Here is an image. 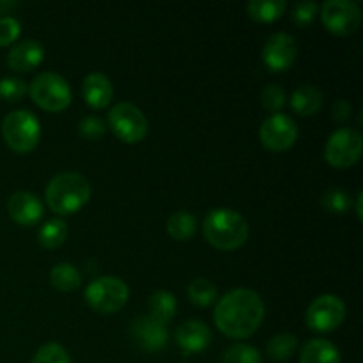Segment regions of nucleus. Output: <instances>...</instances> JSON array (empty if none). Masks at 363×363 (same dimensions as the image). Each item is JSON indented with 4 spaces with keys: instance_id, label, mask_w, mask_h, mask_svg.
Returning a JSON list of instances; mask_svg holds the SVG:
<instances>
[{
    "instance_id": "1",
    "label": "nucleus",
    "mask_w": 363,
    "mask_h": 363,
    "mask_svg": "<svg viewBox=\"0 0 363 363\" xmlns=\"http://www.w3.org/2000/svg\"><path fill=\"white\" fill-rule=\"evenodd\" d=\"M264 312V303L255 291L234 289L216 303L213 319L223 335L243 340L257 332Z\"/></svg>"
},
{
    "instance_id": "2",
    "label": "nucleus",
    "mask_w": 363,
    "mask_h": 363,
    "mask_svg": "<svg viewBox=\"0 0 363 363\" xmlns=\"http://www.w3.org/2000/svg\"><path fill=\"white\" fill-rule=\"evenodd\" d=\"M202 233L208 243L218 250H236L248 240V223L234 209L216 208L208 213L202 223Z\"/></svg>"
},
{
    "instance_id": "3",
    "label": "nucleus",
    "mask_w": 363,
    "mask_h": 363,
    "mask_svg": "<svg viewBox=\"0 0 363 363\" xmlns=\"http://www.w3.org/2000/svg\"><path fill=\"white\" fill-rule=\"evenodd\" d=\"M45 199L48 208L57 215H74L91 199V184L78 172L59 174L46 186Z\"/></svg>"
},
{
    "instance_id": "4",
    "label": "nucleus",
    "mask_w": 363,
    "mask_h": 363,
    "mask_svg": "<svg viewBox=\"0 0 363 363\" xmlns=\"http://www.w3.org/2000/svg\"><path fill=\"white\" fill-rule=\"evenodd\" d=\"M2 137L7 147L18 155H27L39 144L41 124L30 110H14L4 119Z\"/></svg>"
},
{
    "instance_id": "5",
    "label": "nucleus",
    "mask_w": 363,
    "mask_h": 363,
    "mask_svg": "<svg viewBox=\"0 0 363 363\" xmlns=\"http://www.w3.org/2000/svg\"><path fill=\"white\" fill-rule=\"evenodd\" d=\"M27 91L32 101L46 112H62L71 105V99H73V92L66 78L52 71L38 74L30 82Z\"/></svg>"
},
{
    "instance_id": "6",
    "label": "nucleus",
    "mask_w": 363,
    "mask_h": 363,
    "mask_svg": "<svg viewBox=\"0 0 363 363\" xmlns=\"http://www.w3.org/2000/svg\"><path fill=\"white\" fill-rule=\"evenodd\" d=\"M130 289L117 277H99L85 289V300L92 311L99 314H116L126 305Z\"/></svg>"
},
{
    "instance_id": "7",
    "label": "nucleus",
    "mask_w": 363,
    "mask_h": 363,
    "mask_svg": "<svg viewBox=\"0 0 363 363\" xmlns=\"http://www.w3.org/2000/svg\"><path fill=\"white\" fill-rule=\"evenodd\" d=\"M108 126L124 144H138L145 138L149 124L145 116L133 103H117L108 112Z\"/></svg>"
},
{
    "instance_id": "8",
    "label": "nucleus",
    "mask_w": 363,
    "mask_h": 363,
    "mask_svg": "<svg viewBox=\"0 0 363 363\" xmlns=\"http://www.w3.org/2000/svg\"><path fill=\"white\" fill-rule=\"evenodd\" d=\"M363 138L353 128H340L333 131L325 145V158L335 169H350L360 160Z\"/></svg>"
},
{
    "instance_id": "9",
    "label": "nucleus",
    "mask_w": 363,
    "mask_h": 363,
    "mask_svg": "<svg viewBox=\"0 0 363 363\" xmlns=\"http://www.w3.org/2000/svg\"><path fill=\"white\" fill-rule=\"evenodd\" d=\"M346 318V305L335 294H323L318 296L307 308L308 328L319 333H328L339 328Z\"/></svg>"
},
{
    "instance_id": "10",
    "label": "nucleus",
    "mask_w": 363,
    "mask_h": 363,
    "mask_svg": "<svg viewBox=\"0 0 363 363\" xmlns=\"http://www.w3.org/2000/svg\"><path fill=\"white\" fill-rule=\"evenodd\" d=\"M323 25L335 35H350L360 28L362 11L353 0H328L321 7Z\"/></svg>"
},
{
    "instance_id": "11",
    "label": "nucleus",
    "mask_w": 363,
    "mask_h": 363,
    "mask_svg": "<svg viewBox=\"0 0 363 363\" xmlns=\"http://www.w3.org/2000/svg\"><path fill=\"white\" fill-rule=\"evenodd\" d=\"M259 138L269 151H287L296 144L298 126L286 113H273L261 124Z\"/></svg>"
},
{
    "instance_id": "12",
    "label": "nucleus",
    "mask_w": 363,
    "mask_h": 363,
    "mask_svg": "<svg viewBox=\"0 0 363 363\" xmlns=\"http://www.w3.org/2000/svg\"><path fill=\"white\" fill-rule=\"evenodd\" d=\"M296 41L293 35L284 34V32L269 35L262 48V60L273 73H282L289 69L296 60Z\"/></svg>"
},
{
    "instance_id": "13",
    "label": "nucleus",
    "mask_w": 363,
    "mask_h": 363,
    "mask_svg": "<svg viewBox=\"0 0 363 363\" xmlns=\"http://www.w3.org/2000/svg\"><path fill=\"white\" fill-rule=\"evenodd\" d=\"M131 333L138 346L147 353H158L167 346V340H169V332H167L165 325L152 319L151 315H144V318L133 321Z\"/></svg>"
},
{
    "instance_id": "14",
    "label": "nucleus",
    "mask_w": 363,
    "mask_h": 363,
    "mask_svg": "<svg viewBox=\"0 0 363 363\" xmlns=\"http://www.w3.org/2000/svg\"><path fill=\"white\" fill-rule=\"evenodd\" d=\"M7 213L21 227H32L43 218V202L28 191H16L7 202Z\"/></svg>"
},
{
    "instance_id": "15",
    "label": "nucleus",
    "mask_w": 363,
    "mask_h": 363,
    "mask_svg": "<svg viewBox=\"0 0 363 363\" xmlns=\"http://www.w3.org/2000/svg\"><path fill=\"white\" fill-rule=\"evenodd\" d=\"M176 342L184 353H201L211 344V330L199 319L183 323L176 332Z\"/></svg>"
},
{
    "instance_id": "16",
    "label": "nucleus",
    "mask_w": 363,
    "mask_h": 363,
    "mask_svg": "<svg viewBox=\"0 0 363 363\" xmlns=\"http://www.w3.org/2000/svg\"><path fill=\"white\" fill-rule=\"evenodd\" d=\"M43 57H45V48L41 46V43L34 41V39H25L11 48L9 55H7V64L13 71L28 73L43 62Z\"/></svg>"
},
{
    "instance_id": "17",
    "label": "nucleus",
    "mask_w": 363,
    "mask_h": 363,
    "mask_svg": "<svg viewBox=\"0 0 363 363\" xmlns=\"http://www.w3.org/2000/svg\"><path fill=\"white\" fill-rule=\"evenodd\" d=\"M82 94H84L85 103L92 106V108H106L113 96L112 82L103 73H96V71L94 73H89L84 78V84H82Z\"/></svg>"
},
{
    "instance_id": "18",
    "label": "nucleus",
    "mask_w": 363,
    "mask_h": 363,
    "mask_svg": "<svg viewBox=\"0 0 363 363\" xmlns=\"http://www.w3.org/2000/svg\"><path fill=\"white\" fill-rule=\"evenodd\" d=\"M323 92L315 85L303 84L296 87L291 96V106L298 116H314L323 105Z\"/></svg>"
},
{
    "instance_id": "19",
    "label": "nucleus",
    "mask_w": 363,
    "mask_h": 363,
    "mask_svg": "<svg viewBox=\"0 0 363 363\" xmlns=\"http://www.w3.org/2000/svg\"><path fill=\"white\" fill-rule=\"evenodd\" d=\"M300 363H342L335 344L326 339H312L301 347Z\"/></svg>"
},
{
    "instance_id": "20",
    "label": "nucleus",
    "mask_w": 363,
    "mask_h": 363,
    "mask_svg": "<svg viewBox=\"0 0 363 363\" xmlns=\"http://www.w3.org/2000/svg\"><path fill=\"white\" fill-rule=\"evenodd\" d=\"M286 9V0H254V2L247 4L248 16L261 23H272V21L279 20Z\"/></svg>"
},
{
    "instance_id": "21",
    "label": "nucleus",
    "mask_w": 363,
    "mask_h": 363,
    "mask_svg": "<svg viewBox=\"0 0 363 363\" xmlns=\"http://www.w3.org/2000/svg\"><path fill=\"white\" fill-rule=\"evenodd\" d=\"M177 301L176 296L169 291H156L151 298H149V311H151V318L156 319L162 325H167L176 315Z\"/></svg>"
},
{
    "instance_id": "22",
    "label": "nucleus",
    "mask_w": 363,
    "mask_h": 363,
    "mask_svg": "<svg viewBox=\"0 0 363 363\" xmlns=\"http://www.w3.org/2000/svg\"><path fill=\"white\" fill-rule=\"evenodd\" d=\"M197 230V218L188 211H176L167 220V233L176 241H188Z\"/></svg>"
},
{
    "instance_id": "23",
    "label": "nucleus",
    "mask_w": 363,
    "mask_h": 363,
    "mask_svg": "<svg viewBox=\"0 0 363 363\" xmlns=\"http://www.w3.org/2000/svg\"><path fill=\"white\" fill-rule=\"evenodd\" d=\"M50 284H52L55 289L69 293V291H74L80 287L82 275L73 264L60 262V264L53 266L52 272H50Z\"/></svg>"
},
{
    "instance_id": "24",
    "label": "nucleus",
    "mask_w": 363,
    "mask_h": 363,
    "mask_svg": "<svg viewBox=\"0 0 363 363\" xmlns=\"http://www.w3.org/2000/svg\"><path fill=\"white\" fill-rule=\"evenodd\" d=\"M298 350V339L291 333H279L272 337L266 347V353L273 362H287Z\"/></svg>"
},
{
    "instance_id": "25",
    "label": "nucleus",
    "mask_w": 363,
    "mask_h": 363,
    "mask_svg": "<svg viewBox=\"0 0 363 363\" xmlns=\"http://www.w3.org/2000/svg\"><path fill=\"white\" fill-rule=\"evenodd\" d=\"M66 238H67V225L60 218H53V220H48V222L41 227L38 240L43 247L52 250V248H59L60 245H64Z\"/></svg>"
},
{
    "instance_id": "26",
    "label": "nucleus",
    "mask_w": 363,
    "mask_h": 363,
    "mask_svg": "<svg viewBox=\"0 0 363 363\" xmlns=\"http://www.w3.org/2000/svg\"><path fill=\"white\" fill-rule=\"evenodd\" d=\"M188 298L197 307H209L218 298V291L209 280L197 279L188 286Z\"/></svg>"
},
{
    "instance_id": "27",
    "label": "nucleus",
    "mask_w": 363,
    "mask_h": 363,
    "mask_svg": "<svg viewBox=\"0 0 363 363\" xmlns=\"http://www.w3.org/2000/svg\"><path fill=\"white\" fill-rule=\"evenodd\" d=\"M321 204L332 215H344V213H347L351 209V197L346 190L332 188V190H328L323 195Z\"/></svg>"
},
{
    "instance_id": "28",
    "label": "nucleus",
    "mask_w": 363,
    "mask_h": 363,
    "mask_svg": "<svg viewBox=\"0 0 363 363\" xmlns=\"http://www.w3.org/2000/svg\"><path fill=\"white\" fill-rule=\"evenodd\" d=\"M222 363H262V357L259 350L248 344H236L229 347L223 354Z\"/></svg>"
},
{
    "instance_id": "29",
    "label": "nucleus",
    "mask_w": 363,
    "mask_h": 363,
    "mask_svg": "<svg viewBox=\"0 0 363 363\" xmlns=\"http://www.w3.org/2000/svg\"><path fill=\"white\" fill-rule=\"evenodd\" d=\"M30 363H71L66 347L57 342H48L35 351Z\"/></svg>"
},
{
    "instance_id": "30",
    "label": "nucleus",
    "mask_w": 363,
    "mask_h": 363,
    "mask_svg": "<svg viewBox=\"0 0 363 363\" xmlns=\"http://www.w3.org/2000/svg\"><path fill=\"white\" fill-rule=\"evenodd\" d=\"M27 94V84L21 78L6 77L0 80V98L6 101H20Z\"/></svg>"
},
{
    "instance_id": "31",
    "label": "nucleus",
    "mask_w": 363,
    "mask_h": 363,
    "mask_svg": "<svg viewBox=\"0 0 363 363\" xmlns=\"http://www.w3.org/2000/svg\"><path fill=\"white\" fill-rule=\"evenodd\" d=\"M286 91L279 84H269L262 89L261 103L268 112H279L286 105Z\"/></svg>"
},
{
    "instance_id": "32",
    "label": "nucleus",
    "mask_w": 363,
    "mask_h": 363,
    "mask_svg": "<svg viewBox=\"0 0 363 363\" xmlns=\"http://www.w3.org/2000/svg\"><path fill=\"white\" fill-rule=\"evenodd\" d=\"M105 123H103L98 116L84 117V119L80 121V124H78V133L84 138H87V140H99V138L105 135Z\"/></svg>"
},
{
    "instance_id": "33",
    "label": "nucleus",
    "mask_w": 363,
    "mask_h": 363,
    "mask_svg": "<svg viewBox=\"0 0 363 363\" xmlns=\"http://www.w3.org/2000/svg\"><path fill=\"white\" fill-rule=\"evenodd\" d=\"M318 9H319L318 4L311 2V0L298 2L296 6L293 7V14H291V18H293V21L298 25V27H307V25H311L312 21H314L315 14H318Z\"/></svg>"
},
{
    "instance_id": "34",
    "label": "nucleus",
    "mask_w": 363,
    "mask_h": 363,
    "mask_svg": "<svg viewBox=\"0 0 363 363\" xmlns=\"http://www.w3.org/2000/svg\"><path fill=\"white\" fill-rule=\"evenodd\" d=\"M20 21L13 16L0 18V46H9L20 38Z\"/></svg>"
},
{
    "instance_id": "35",
    "label": "nucleus",
    "mask_w": 363,
    "mask_h": 363,
    "mask_svg": "<svg viewBox=\"0 0 363 363\" xmlns=\"http://www.w3.org/2000/svg\"><path fill=\"white\" fill-rule=\"evenodd\" d=\"M332 117L339 123H344L351 117V105L346 101V99H339L332 105Z\"/></svg>"
},
{
    "instance_id": "36",
    "label": "nucleus",
    "mask_w": 363,
    "mask_h": 363,
    "mask_svg": "<svg viewBox=\"0 0 363 363\" xmlns=\"http://www.w3.org/2000/svg\"><path fill=\"white\" fill-rule=\"evenodd\" d=\"M362 201H363V194L357 195V215H358V220H362Z\"/></svg>"
}]
</instances>
